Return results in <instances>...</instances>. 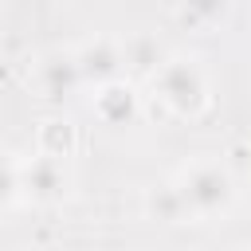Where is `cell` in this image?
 I'll list each match as a JSON object with an SVG mask.
<instances>
[{
    "label": "cell",
    "mask_w": 251,
    "mask_h": 251,
    "mask_svg": "<svg viewBox=\"0 0 251 251\" xmlns=\"http://www.w3.org/2000/svg\"><path fill=\"white\" fill-rule=\"evenodd\" d=\"M176 192H180L188 216H196V220H216V216H224V212L231 208V200H235V176H231V169H227L224 161H216V157H196V161H188V165L180 169Z\"/></svg>",
    "instance_id": "6da1fadb"
},
{
    "label": "cell",
    "mask_w": 251,
    "mask_h": 251,
    "mask_svg": "<svg viewBox=\"0 0 251 251\" xmlns=\"http://www.w3.org/2000/svg\"><path fill=\"white\" fill-rule=\"evenodd\" d=\"M153 90L173 114H200L208 102V78L192 55H169L153 75Z\"/></svg>",
    "instance_id": "7a4b0ae2"
},
{
    "label": "cell",
    "mask_w": 251,
    "mask_h": 251,
    "mask_svg": "<svg viewBox=\"0 0 251 251\" xmlns=\"http://www.w3.org/2000/svg\"><path fill=\"white\" fill-rule=\"evenodd\" d=\"M67 188H71V176H67V165L63 161L35 153L31 161L20 165V192L31 204H59L67 196Z\"/></svg>",
    "instance_id": "3957f363"
},
{
    "label": "cell",
    "mask_w": 251,
    "mask_h": 251,
    "mask_svg": "<svg viewBox=\"0 0 251 251\" xmlns=\"http://www.w3.org/2000/svg\"><path fill=\"white\" fill-rule=\"evenodd\" d=\"M75 59H78V75H82V82H94V86L118 82V78H122V67H126L122 43H118V39H106V35L82 43V47L75 51Z\"/></svg>",
    "instance_id": "277c9868"
},
{
    "label": "cell",
    "mask_w": 251,
    "mask_h": 251,
    "mask_svg": "<svg viewBox=\"0 0 251 251\" xmlns=\"http://www.w3.org/2000/svg\"><path fill=\"white\" fill-rule=\"evenodd\" d=\"M35 82H39L43 98H51V102L75 94V90L82 86V75H78V59H75V51H51V55H43L39 67H35Z\"/></svg>",
    "instance_id": "5b68a950"
},
{
    "label": "cell",
    "mask_w": 251,
    "mask_h": 251,
    "mask_svg": "<svg viewBox=\"0 0 251 251\" xmlns=\"http://www.w3.org/2000/svg\"><path fill=\"white\" fill-rule=\"evenodd\" d=\"M94 114L106 122V126H129L137 118V90L118 78V82H106L94 90Z\"/></svg>",
    "instance_id": "8992f818"
},
{
    "label": "cell",
    "mask_w": 251,
    "mask_h": 251,
    "mask_svg": "<svg viewBox=\"0 0 251 251\" xmlns=\"http://www.w3.org/2000/svg\"><path fill=\"white\" fill-rule=\"evenodd\" d=\"M122 55H126V67L133 71V75H157L161 67H165V59H169V51H165V43L153 35V31H133V35H126L122 39Z\"/></svg>",
    "instance_id": "52a82bcc"
},
{
    "label": "cell",
    "mask_w": 251,
    "mask_h": 251,
    "mask_svg": "<svg viewBox=\"0 0 251 251\" xmlns=\"http://www.w3.org/2000/svg\"><path fill=\"white\" fill-rule=\"evenodd\" d=\"M35 145H39L43 157L67 161V157L75 153V145H78V133H75V126H71L63 114H51V118L39 122V129H35Z\"/></svg>",
    "instance_id": "ba28073f"
},
{
    "label": "cell",
    "mask_w": 251,
    "mask_h": 251,
    "mask_svg": "<svg viewBox=\"0 0 251 251\" xmlns=\"http://www.w3.org/2000/svg\"><path fill=\"white\" fill-rule=\"evenodd\" d=\"M145 212H149V220H161V224H180L188 216L176 184H153L145 192Z\"/></svg>",
    "instance_id": "9c48e42d"
},
{
    "label": "cell",
    "mask_w": 251,
    "mask_h": 251,
    "mask_svg": "<svg viewBox=\"0 0 251 251\" xmlns=\"http://www.w3.org/2000/svg\"><path fill=\"white\" fill-rule=\"evenodd\" d=\"M16 196H20V165L8 153H0V208H8Z\"/></svg>",
    "instance_id": "30bf717a"
},
{
    "label": "cell",
    "mask_w": 251,
    "mask_h": 251,
    "mask_svg": "<svg viewBox=\"0 0 251 251\" xmlns=\"http://www.w3.org/2000/svg\"><path fill=\"white\" fill-rule=\"evenodd\" d=\"M231 251H251V243H243V247H231Z\"/></svg>",
    "instance_id": "8fae6325"
},
{
    "label": "cell",
    "mask_w": 251,
    "mask_h": 251,
    "mask_svg": "<svg viewBox=\"0 0 251 251\" xmlns=\"http://www.w3.org/2000/svg\"><path fill=\"white\" fill-rule=\"evenodd\" d=\"M27 251H51V247H27Z\"/></svg>",
    "instance_id": "7c38bea8"
}]
</instances>
